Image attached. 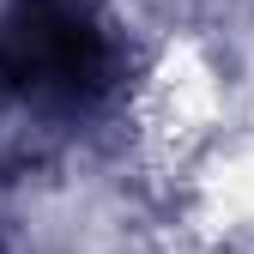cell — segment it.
I'll return each instance as SVG.
<instances>
[{
    "label": "cell",
    "mask_w": 254,
    "mask_h": 254,
    "mask_svg": "<svg viewBox=\"0 0 254 254\" xmlns=\"http://www.w3.org/2000/svg\"><path fill=\"white\" fill-rule=\"evenodd\" d=\"M115 79V49L91 0H18L0 18V97L85 109Z\"/></svg>",
    "instance_id": "cell-1"
}]
</instances>
